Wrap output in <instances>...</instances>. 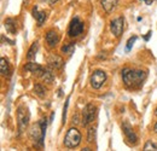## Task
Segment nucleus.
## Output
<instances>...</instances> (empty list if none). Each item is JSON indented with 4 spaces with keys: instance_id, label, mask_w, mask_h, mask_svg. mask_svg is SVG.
Returning a JSON list of instances; mask_svg holds the SVG:
<instances>
[{
    "instance_id": "1",
    "label": "nucleus",
    "mask_w": 157,
    "mask_h": 151,
    "mask_svg": "<svg viewBox=\"0 0 157 151\" xmlns=\"http://www.w3.org/2000/svg\"><path fill=\"white\" fill-rule=\"evenodd\" d=\"M145 79H146V73L143 70L131 69V68H124L122 70V80L128 88L140 87Z\"/></svg>"
},
{
    "instance_id": "2",
    "label": "nucleus",
    "mask_w": 157,
    "mask_h": 151,
    "mask_svg": "<svg viewBox=\"0 0 157 151\" xmlns=\"http://www.w3.org/2000/svg\"><path fill=\"white\" fill-rule=\"evenodd\" d=\"M46 132V118L40 120L39 122L34 123L29 130V138L34 143L35 146H44V138Z\"/></svg>"
},
{
    "instance_id": "3",
    "label": "nucleus",
    "mask_w": 157,
    "mask_h": 151,
    "mask_svg": "<svg viewBox=\"0 0 157 151\" xmlns=\"http://www.w3.org/2000/svg\"><path fill=\"white\" fill-rule=\"evenodd\" d=\"M81 141V133L76 128H70L64 138V145L68 149H74L76 148Z\"/></svg>"
},
{
    "instance_id": "4",
    "label": "nucleus",
    "mask_w": 157,
    "mask_h": 151,
    "mask_svg": "<svg viewBox=\"0 0 157 151\" xmlns=\"http://www.w3.org/2000/svg\"><path fill=\"white\" fill-rule=\"evenodd\" d=\"M96 114H97V108H96V105H93V104H87L85 108H83V110H82V125L86 127V126H88L90 123H92L93 122V120L96 118Z\"/></svg>"
},
{
    "instance_id": "5",
    "label": "nucleus",
    "mask_w": 157,
    "mask_h": 151,
    "mask_svg": "<svg viewBox=\"0 0 157 151\" xmlns=\"http://www.w3.org/2000/svg\"><path fill=\"white\" fill-rule=\"evenodd\" d=\"M83 32V23L78 18H73V21L69 24V29H68V35L70 38H78L80 34H82Z\"/></svg>"
},
{
    "instance_id": "6",
    "label": "nucleus",
    "mask_w": 157,
    "mask_h": 151,
    "mask_svg": "<svg viewBox=\"0 0 157 151\" xmlns=\"http://www.w3.org/2000/svg\"><path fill=\"white\" fill-rule=\"evenodd\" d=\"M106 81V74L103 70H96L91 76V86L94 90H99Z\"/></svg>"
},
{
    "instance_id": "7",
    "label": "nucleus",
    "mask_w": 157,
    "mask_h": 151,
    "mask_svg": "<svg viewBox=\"0 0 157 151\" xmlns=\"http://www.w3.org/2000/svg\"><path fill=\"white\" fill-rule=\"evenodd\" d=\"M17 121H18L20 133H22L27 128L28 122H29V114H28V111L23 106H20L18 110H17Z\"/></svg>"
},
{
    "instance_id": "8",
    "label": "nucleus",
    "mask_w": 157,
    "mask_h": 151,
    "mask_svg": "<svg viewBox=\"0 0 157 151\" xmlns=\"http://www.w3.org/2000/svg\"><path fill=\"white\" fill-rule=\"evenodd\" d=\"M123 23H124V21L122 17H117L114 21H111V23H110V29L116 38H120L123 32Z\"/></svg>"
},
{
    "instance_id": "9",
    "label": "nucleus",
    "mask_w": 157,
    "mask_h": 151,
    "mask_svg": "<svg viewBox=\"0 0 157 151\" xmlns=\"http://www.w3.org/2000/svg\"><path fill=\"white\" fill-rule=\"evenodd\" d=\"M122 131L124 133V135L127 137V139L131 141V143H133V144H136L138 140V137L137 134L134 133V131L132 130V127L129 126V123L128 122H124L123 125H122Z\"/></svg>"
},
{
    "instance_id": "10",
    "label": "nucleus",
    "mask_w": 157,
    "mask_h": 151,
    "mask_svg": "<svg viewBox=\"0 0 157 151\" xmlns=\"http://www.w3.org/2000/svg\"><path fill=\"white\" fill-rule=\"evenodd\" d=\"M24 69L28 70V72H30V73H33L34 75H36V76H41V74H42L44 70H45L41 65H39V64L35 63V62H29L28 64L24 65Z\"/></svg>"
},
{
    "instance_id": "11",
    "label": "nucleus",
    "mask_w": 157,
    "mask_h": 151,
    "mask_svg": "<svg viewBox=\"0 0 157 151\" xmlns=\"http://www.w3.org/2000/svg\"><path fill=\"white\" fill-rule=\"evenodd\" d=\"M45 39H46V42L50 47H56L57 44L59 42V35L55 30H48L46 33V38Z\"/></svg>"
},
{
    "instance_id": "12",
    "label": "nucleus",
    "mask_w": 157,
    "mask_h": 151,
    "mask_svg": "<svg viewBox=\"0 0 157 151\" xmlns=\"http://www.w3.org/2000/svg\"><path fill=\"white\" fill-rule=\"evenodd\" d=\"M47 63H48V67H50L51 69H59V68H62V65L64 64L63 59L59 56H57V55H51V56L48 57Z\"/></svg>"
},
{
    "instance_id": "13",
    "label": "nucleus",
    "mask_w": 157,
    "mask_h": 151,
    "mask_svg": "<svg viewBox=\"0 0 157 151\" xmlns=\"http://www.w3.org/2000/svg\"><path fill=\"white\" fill-rule=\"evenodd\" d=\"M100 4L106 14H111L117 6V0H100Z\"/></svg>"
},
{
    "instance_id": "14",
    "label": "nucleus",
    "mask_w": 157,
    "mask_h": 151,
    "mask_svg": "<svg viewBox=\"0 0 157 151\" xmlns=\"http://www.w3.org/2000/svg\"><path fill=\"white\" fill-rule=\"evenodd\" d=\"M32 12H33L34 18L38 21V24H39V25H42V24L45 23V21H46V12H45V11H40L38 6H34Z\"/></svg>"
},
{
    "instance_id": "15",
    "label": "nucleus",
    "mask_w": 157,
    "mask_h": 151,
    "mask_svg": "<svg viewBox=\"0 0 157 151\" xmlns=\"http://www.w3.org/2000/svg\"><path fill=\"white\" fill-rule=\"evenodd\" d=\"M5 28L10 34H16L17 32V27H16V22L13 18H6L5 19Z\"/></svg>"
},
{
    "instance_id": "16",
    "label": "nucleus",
    "mask_w": 157,
    "mask_h": 151,
    "mask_svg": "<svg viewBox=\"0 0 157 151\" xmlns=\"http://www.w3.org/2000/svg\"><path fill=\"white\" fill-rule=\"evenodd\" d=\"M0 72L4 76L10 75V65H9V62L5 58L0 59Z\"/></svg>"
},
{
    "instance_id": "17",
    "label": "nucleus",
    "mask_w": 157,
    "mask_h": 151,
    "mask_svg": "<svg viewBox=\"0 0 157 151\" xmlns=\"http://www.w3.org/2000/svg\"><path fill=\"white\" fill-rule=\"evenodd\" d=\"M40 77H41L45 82H52V81H53V79H55V75H53V73H52L51 68H48V69H45V70H44V73L41 74Z\"/></svg>"
},
{
    "instance_id": "18",
    "label": "nucleus",
    "mask_w": 157,
    "mask_h": 151,
    "mask_svg": "<svg viewBox=\"0 0 157 151\" xmlns=\"http://www.w3.org/2000/svg\"><path fill=\"white\" fill-rule=\"evenodd\" d=\"M38 48H39L38 42H34V44L30 46V48H29V51H28V55H27V58H28L29 60H32L33 58H35V55H36V52H38Z\"/></svg>"
},
{
    "instance_id": "19",
    "label": "nucleus",
    "mask_w": 157,
    "mask_h": 151,
    "mask_svg": "<svg viewBox=\"0 0 157 151\" xmlns=\"http://www.w3.org/2000/svg\"><path fill=\"white\" fill-rule=\"evenodd\" d=\"M34 92H35V95H39L40 98H44L45 95H46V90L42 87V85H40V83H36L35 86H34Z\"/></svg>"
},
{
    "instance_id": "20",
    "label": "nucleus",
    "mask_w": 157,
    "mask_h": 151,
    "mask_svg": "<svg viewBox=\"0 0 157 151\" xmlns=\"http://www.w3.org/2000/svg\"><path fill=\"white\" fill-rule=\"evenodd\" d=\"M94 140H96V128L91 127L87 131V141L88 143H93Z\"/></svg>"
},
{
    "instance_id": "21",
    "label": "nucleus",
    "mask_w": 157,
    "mask_h": 151,
    "mask_svg": "<svg viewBox=\"0 0 157 151\" xmlns=\"http://www.w3.org/2000/svg\"><path fill=\"white\" fill-rule=\"evenodd\" d=\"M74 44H71V42H69V44H67V45H64L63 47H62V52H64V53H68V55H71L73 53V51H74Z\"/></svg>"
},
{
    "instance_id": "22",
    "label": "nucleus",
    "mask_w": 157,
    "mask_h": 151,
    "mask_svg": "<svg viewBox=\"0 0 157 151\" xmlns=\"http://www.w3.org/2000/svg\"><path fill=\"white\" fill-rule=\"evenodd\" d=\"M137 37H132V38L128 39V41H127V45H126V51L128 52V51H131V48H132V46H133V44L137 41Z\"/></svg>"
},
{
    "instance_id": "23",
    "label": "nucleus",
    "mask_w": 157,
    "mask_h": 151,
    "mask_svg": "<svg viewBox=\"0 0 157 151\" xmlns=\"http://www.w3.org/2000/svg\"><path fill=\"white\" fill-rule=\"evenodd\" d=\"M144 150H157V145L154 144L151 140L146 141V144L144 145Z\"/></svg>"
},
{
    "instance_id": "24",
    "label": "nucleus",
    "mask_w": 157,
    "mask_h": 151,
    "mask_svg": "<svg viewBox=\"0 0 157 151\" xmlns=\"http://www.w3.org/2000/svg\"><path fill=\"white\" fill-rule=\"evenodd\" d=\"M68 105H69V98H67V100H65V106H64V110H63V123L65 122V118H67V109H68Z\"/></svg>"
},
{
    "instance_id": "25",
    "label": "nucleus",
    "mask_w": 157,
    "mask_h": 151,
    "mask_svg": "<svg viewBox=\"0 0 157 151\" xmlns=\"http://www.w3.org/2000/svg\"><path fill=\"white\" fill-rule=\"evenodd\" d=\"M41 2H45V4H48V5H55L58 0H40Z\"/></svg>"
},
{
    "instance_id": "26",
    "label": "nucleus",
    "mask_w": 157,
    "mask_h": 151,
    "mask_svg": "<svg viewBox=\"0 0 157 151\" xmlns=\"http://www.w3.org/2000/svg\"><path fill=\"white\" fill-rule=\"evenodd\" d=\"M151 34H152V33H151V32H149V33H147V34L144 37V40H145V41H147V40L150 39V37H151Z\"/></svg>"
},
{
    "instance_id": "27",
    "label": "nucleus",
    "mask_w": 157,
    "mask_h": 151,
    "mask_svg": "<svg viewBox=\"0 0 157 151\" xmlns=\"http://www.w3.org/2000/svg\"><path fill=\"white\" fill-rule=\"evenodd\" d=\"M154 131H155V133L157 134V122L155 123V126H154Z\"/></svg>"
},
{
    "instance_id": "28",
    "label": "nucleus",
    "mask_w": 157,
    "mask_h": 151,
    "mask_svg": "<svg viewBox=\"0 0 157 151\" xmlns=\"http://www.w3.org/2000/svg\"><path fill=\"white\" fill-rule=\"evenodd\" d=\"M155 115H156V117H157V108H156V110H155Z\"/></svg>"
},
{
    "instance_id": "29",
    "label": "nucleus",
    "mask_w": 157,
    "mask_h": 151,
    "mask_svg": "<svg viewBox=\"0 0 157 151\" xmlns=\"http://www.w3.org/2000/svg\"><path fill=\"white\" fill-rule=\"evenodd\" d=\"M24 1H28V0H24Z\"/></svg>"
},
{
    "instance_id": "30",
    "label": "nucleus",
    "mask_w": 157,
    "mask_h": 151,
    "mask_svg": "<svg viewBox=\"0 0 157 151\" xmlns=\"http://www.w3.org/2000/svg\"><path fill=\"white\" fill-rule=\"evenodd\" d=\"M144 1H146V0H144Z\"/></svg>"
}]
</instances>
